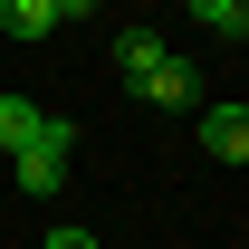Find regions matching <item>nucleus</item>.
<instances>
[{
	"label": "nucleus",
	"mask_w": 249,
	"mask_h": 249,
	"mask_svg": "<svg viewBox=\"0 0 249 249\" xmlns=\"http://www.w3.org/2000/svg\"><path fill=\"white\" fill-rule=\"evenodd\" d=\"M10 173H19V192H67V173H77V124L67 115H38V144H19L10 154Z\"/></svg>",
	"instance_id": "nucleus-1"
},
{
	"label": "nucleus",
	"mask_w": 249,
	"mask_h": 249,
	"mask_svg": "<svg viewBox=\"0 0 249 249\" xmlns=\"http://www.w3.org/2000/svg\"><path fill=\"white\" fill-rule=\"evenodd\" d=\"M124 87L144 96V106H163V115H182V106H201V77H192V58H173V48H163V58L144 67V77H124Z\"/></svg>",
	"instance_id": "nucleus-2"
},
{
	"label": "nucleus",
	"mask_w": 249,
	"mask_h": 249,
	"mask_svg": "<svg viewBox=\"0 0 249 249\" xmlns=\"http://www.w3.org/2000/svg\"><path fill=\"white\" fill-rule=\"evenodd\" d=\"M201 154L211 163H249V106L230 96V106H201Z\"/></svg>",
	"instance_id": "nucleus-3"
},
{
	"label": "nucleus",
	"mask_w": 249,
	"mask_h": 249,
	"mask_svg": "<svg viewBox=\"0 0 249 249\" xmlns=\"http://www.w3.org/2000/svg\"><path fill=\"white\" fill-rule=\"evenodd\" d=\"M38 115H48V106H29V96H0V154L38 144Z\"/></svg>",
	"instance_id": "nucleus-4"
},
{
	"label": "nucleus",
	"mask_w": 249,
	"mask_h": 249,
	"mask_svg": "<svg viewBox=\"0 0 249 249\" xmlns=\"http://www.w3.org/2000/svg\"><path fill=\"white\" fill-rule=\"evenodd\" d=\"M0 29L10 38H58V19H48V0H0Z\"/></svg>",
	"instance_id": "nucleus-5"
},
{
	"label": "nucleus",
	"mask_w": 249,
	"mask_h": 249,
	"mask_svg": "<svg viewBox=\"0 0 249 249\" xmlns=\"http://www.w3.org/2000/svg\"><path fill=\"white\" fill-rule=\"evenodd\" d=\"M154 58H163V38H154V29H124V38H115V77H144Z\"/></svg>",
	"instance_id": "nucleus-6"
},
{
	"label": "nucleus",
	"mask_w": 249,
	"mask_h": 249,
	"mask_svg": "<svg viewBox=\"0 0 249 249\" xmlns=\"http://www.w3.org/2000/svg\"><path fill=\"white\" fill-rule=\"evenodd\" d=\"M192 19H201V29H230V38H249V0H192Z\"/></svg>",
	"instance_id": "nucleus-7"
},
{
	"label": "nucleus",
	"mask_w": 249,
	"mask_h": 249,
	"mask_svg": "<svg viewBox=\"0 0 249 249\" xmlns=\"http://www.w3.org/2000/svg\"><path fill=\"white\" fill-rule=\"evenodd\" d=\"M87 10H96V0H48V19H58V29H87Z\"/></svg>",
	"instance_id": "nucleus-8"
},
{
	"label": "nucleus",
	"mask_w": 249,
	"mask_h": 249,
	"mask_svg": "<svg viewBox=\"0 0 249 249\" xmlns=\"http://www.w3.org/2000/svg\"><path fill=\"white\" fill-rule=\"evenodd\" d=\"M48 249H96V230H48Z\"/></svg>",
	"instance_id": "nucleus-9"
}]
</instances>
